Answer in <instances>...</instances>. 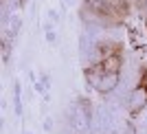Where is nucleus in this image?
Instances as JSON below:
<instances>
[{
  "label": "nucleus",
  "mask_w": 147,
  "mask_h": 134,
  "mask_svg": "<svg viewBox=\"0 0 147 134\" xmlns=\"http://www.w3.org/2000/svg\"><path fill=\"white\" fill-rule=\"evenodd\" d=\"M143 88H145V90H147V77H145V79H143Z\"/></svg>",
  "instance_id": "nucleus-2"
},
{
  "label": "nucleus",
  "mask_w": 147,
  "mask_h": 134,
  "mask_svg": "<svg viewBox=\"0 0 147 134\" xmlns=\"http://www.w3.org/2000/svg\"><path fill=\"white\" fill-rule=\"evenodd\" d=\"M86 7L103 18H121L125 16V2L121 0H86Z\"/></svg>",
  "instance_id": "nucleus-1"
}]
</instances>
